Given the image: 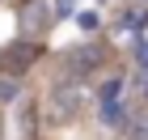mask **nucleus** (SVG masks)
Returning <instances> with one entry per match:
<instances>
[{
  "instance_id": "obj_6",
  "label": "nucleus",
  "mask_w": 148,
  "mask_h": 140,
  "mask_svg": "<svg viewBox=\"0 0 148 140\" xmlns=\"http://www.w3.org/2000/svg\"><path fill=\"white\" fill-rule=\"evenodd\" d=\"M17 98V81L13 77H0V102H13Z\"/></svg>"
},
{
  "instance_id": "obj_9",
  "label": "nucleus",
  "mask_w": 148,
  "mask_h": 140,
  "mask_svg": "<svg viewBox=\"0 0 148 140\" xmlns=\"http://www.w3.org/2000/svg\"><path fill=\"white\" fill-rule=\"evenodd\" d=\"M140 59H144V68H148V47H140Z\"/></svg>"
},
{
  "instance_id": "obj_5",
  "label": "nucleus",
  "mask_w": 148,
  "mask_h": 140,
  "mask_svg": "<svg viewBox=\"0 0 148 140\" xmlns=\"http://www.w3.org/2000/svg\"><path fill=\"white\" fill-rule=\"evenodd\" d=\"M72 72H76V77H80V72H89V68H97V51H89V47H85V51H72Z\"/></svg>"
},
{
  "instance_id": "obj_3",
  "label": "nucleus",
  "mask_w": 148,
  "mask_h": 140,
  "mask_svg": "<svg viewBox=\"0 0 148 140\" xmlns=\"http://www.w3.org/2000/svg\"><path fill=\"white\" fill-rule=\"evenodd\" d=\"M119 93H123V81H106L102 85V115L119 119Z\"/></svg>"
},
{
  "instance_id": "obj_2",
  "label": "nucleus",
  "mask_w": 148,
  "mask_h": 140,
  "mask_svg": "<svg viewBox=\"0 0 148 140\" xmlns=\"http://www.w3.org/2000/svg\"><path fill=\"white\" fill-rule=\"evenodd\" d=\"M34 59H38V47H34V43H13V47H4V72H9L13 81H17L21 72L34 68Z\"/></svg>"
},
{
  "instance_id": "obj_7",
  "label": "nucleus",
  "mask_w": 148,
  "mask_h": 140,
  "mask_svg": "<svg viewBox=\"0 0 148 140\" xmlns=\"http://www.w3.org/2000/svg\"><path fill=\"white\" fill-rule=\"evenodd\" d=\"M80 30H97V13H80Z\"/></svg>"
},
{
  "instance_id": "obj_8",
  "label": "nucleus",
  "mask_w": 148,
  "mask_h": 140,
  "mask_svg": "<svg viewBox=\"0 0 148 140\" xmlns=\"http://www.w3.org/2000/svg\"><path fill=\"white\" fill-rule=\"evenodd\" d=\"M72 9H76V0H55V13H59V17H68Z\"/></svg>"
},
{
  "instance_id": "obj_1",
  "label": "nucleus",
  "mask_w": 148,
  "mask_h": 140,
  "mask_svg": "<svg viewBox=\"0 0 148 140\" xmlns=\"http://www.w3.org/2000/svg\"><path fill=\"white\" fill-rule=\"evenodd\" d=\"M85 102H89V89L80 81H55V89H51V119L55 123H72V119L85 110Z\"/></svg>"
},
{
  "instance_id": "obj_4",
  "label": "nucleus",
  "mask_w": 148,
  "mask_h": 140,
  "mask_svg": "<svg viewBox=\"0 0 148 140\" xmlns=\"http://www.w3.org/2000/svg\"><path fill=\"white\" fill-rule=\"evenodd\" d=\"M17 128H21V140L38 136V110H34V102H25L21 110H17Z\"/></svg>"
}]
</instances>
